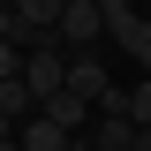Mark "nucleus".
Instances as JSON below:
<instances>
[{
    "label": "nucleus",
    "instance_id": "nucleus-4",
    "mask_svg": "<svg viewBox=\"0 0 151 151\" xmlns=\"http://www.w3.org/2000/svg\"><path fill=\"white\" fill-rule=\"evenodd\" d=\"M23 151H76V136L60 129L53 113H30V121H23Z\"/></svg>",
    "mask_w": 151,
    "mask_h": 151
},
{
    "label": "nucleus",
    "instance_id": "nucleus-5",
    "mask_svg": "<svg viewBox=\"0 0 151 151\" xmlns=\"http://www.w3.org/2000/svg\"><path fill=\"white\" fill-rule=\"evenodd\" d=\"M15 15L30 23L38 38H53V30H60V15H68V0H15Z\"/></svg>",
    "mask_w": 151,
    "mask_h": 151
},
{
    "label": "nucleus",
    "instance_id": "nucleus-9",
    "mask_svg": "<svg viewBox=\"0 0 151 151\" xmlns=\"http://www.w3.org/2000/svg\"><path fill=\"white\" fill-rule=\"evenodd\" d=\"M129 53H136V68L151 76V23H144V30H136V45H129Z\"/></svg>",
    "mask_w": 151,
    "mask_h": 151
},
{
    "label": "nucleus",
    "instance_id": "nucleus-13",
    "mask_svg": "<svg viewBox=\"0 0 151 151\" xmlns=\"http://www.w3.org/2000/svg\"><path fill=\"white\" fill-rule=\"evenodd\" d=\"M0 8H15V0H0Z\"/></svg>",
    "mask_w": 151,
    "mask_h": 151
},
{
    "label": "nucleus",
    "instance_id": "nucleus-8",
    "mask_svg": "<svg viewBox=\"0 0 151 151\" xmlns=\"http://www.w3.org/2000/svg\"><path fill=\"white\" fill-rule=\"evenodd\" d=\"M23 60H30V53H23L15 38H0V83H8V76H23Z\"/></svg>",
    "mask_w": 151,
    "mask_h": 151
},
{
    "label": "nucleus",
    "instance_id": "nucleus-3",
    "mask_svg": "<svg viewBox=\"0 0 151 151\" xmlns=\"http://www.w3.org/2000/svg\"><path fill=\"white\" fill-rule=\"evenodd\" d=\"M38 113H53V121H60V129H68V136H83V129H91V121H98V106H91V98H83V91H53V98H45V106H38Z\"/></svg>",
    "mask_w": 151,
    "mask_h": 151
},
{
    "label": "nucleus",
    "instance_id": "nucleus-11",
    "mask_svg": "<svg viewBox=\"0 0 151 151\" xmlns=\"http://www.w3.org/2000/svg\"><path fill=\"white\" fill-rule=\"evenodd\" d=\"M8 136H15V121H8V113H0V144H8Z\"/></svg>",
    "mask_w": 151,
    "mask_h": 151
},
{
    "label": "nucleus",
    "instance_id": "nucleus-12",
    "mask_svg": "<svg viewBox=\"0 0 151 151\" xmlns=\"http://www.w3.org/2000/svg\"><path fill=\"white\" fill-rule=\"evenodd\" d=\"M0 151H23V129H15V136H8V144H0Z\"/></svg>",
    "mask_w": 151,
    "mask_h": 151
},
{
    "label": "nucleus",
    "instance_id": "nucleus-2",
    "mask_svg": "<svg viewBox=\"0 0 151 151\" xmlns=\"http://www.w3.org/2000/svg\"><path fill=\"white\" fill-rule=\"evenodd\" d=\"M60 45H68V53H98V38H106V8H98V0H68V15H60Z\"/></svg>",
    "mask_w": 151,
    "mask_h": 151
},
{
    "label": "nucleus",
    "instance_id": "nucleus-6",
    "mask_svg": "<svg viewBox=\"0 0 151 151\" xmlns=\"http://www.w3.org/2000/svg\"><path fill=\"white\" fill-rule=\"evenodd\" d=\"M0 113H8L15 129H23V121H30V113H38V91H30V83H23V76H8V83H0Z\"/></svg>",
    "mask_w": 151,
    "mask_h": 151
},
{
    "label": "nucleus",
    "instance_id": "nucleus-1",
    "mask_svg": "<svg viewBox=\"0 0 151 151\" xmlns=\"http://www.w3.org/2000/svg\"><path fill=\"white\" fill-rule=\"evenodd\" d=\"M23 83L38 91V106H45L53 91H68V45H60V38H45V45L23 60Z\"/></svg>",
    "mask_w": 151,
    "mask_h": 151
},
{
    "label": "nucleus",
    "instance_id": "nucleus-7",
    "mask_svg": "<svg viewBox=\"0 0 151 151\" xmlns=\"http://www.w3.org/2000/svg\"><path fill=\"white\" fill-rule=\"evenodd\" d=\"M129 113H136V129H151V76L129 83Z\"/></svg>",
    "mask_w": 151,
    "mask_h": 151
},
{
    "label": "nucleus",
    "instance_id": "nucleus-10",
    "mask_svg": "<svg viewBox=\"0 0 151 151\" xmlns=\"http://www.w3.org/2000/svg\"><path fill=\"white\" fill-rule=\"evenodd\" d=\"M0 38H15V8H0Z\"/></svg>",
    "mask_w": 151,
    "mask_h": 151
}]
</instances>
